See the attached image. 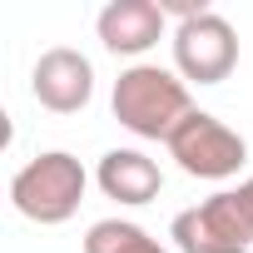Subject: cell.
I'll list each match as a JSON object with an SVG mask.
<instances>
[{
	"label": "cell",
	"mask_w": 253,
	"mask_h": 253,
	"mask_svg": "<svg viewBox=\"0 0 253 253\" xmlns=\"http://www.w3.org/2000/svg\"><path fill=\"white\" fill-rule=\"evenodd\" d=\"M109 109H114V119L129 134L164 139V144H169V134L179 129V124L194 114L189 84L179 80V70H164V65H129V70H119L114 94H109Z\"/></svg>",
	"instance_id": "1"
},
{
	"label": "cell",
	"mask_w": 253,
	"mask_h": 253,
	"mask_svg": "<svg viewBox=\"0 0 253 253\" xmlns=\"http://www.w3.org/2000/svg\"><path fill=\"white\" fill-rule=\"evenodd\" d=\"M84 189H89V174L75 154L65 149H50V154H35L25 169H15L10 179V204L15 213H25L30 223L40 228H55V223H70L84 204Z\"/></svg>",
	"instance_id": "2"
},
{
	"label": "cell",
	"mask_w": 253,
	"mask_h": 253,
	"mask_svg": "<svg viewBox=\"0 0 253 253\" xmlns=\"http://www.w3.org/2000/svg\"><path fill=\"white\" fill-rule=\"evenodd\" d=\"M169 159H179V169L189 179H233L248 159V144L238 129H228V124L218 114H204L194 109L179 129L169 134Z\"/></svg>",
	"instance_id": "3"
},
{
	"label": "cell",
	"mask_w": 253,
	"mask_h": 253,
	"mask_svg": "<svg viewBox=\"0 0 253 253\" xmlns=\"http://www.w3.org/2000/svg\"><path fill=\"white\" fill-rule=\"evenodd\" d=\"M174 70L184 84H223L238 65V30L218 15L204 10L184 25H174Z\"/></svg>",
	"instance_id": "4"
},
{
	"label": "cell",
	"mask_w": 253,
	"mask_h": 253,
	"mask_svg": "<svg viewBox=\"0 0 253 253\" xmlns=\"http://www.w3.org/2000/svg\"><path fill=\"white\" fill-rule=\"evenodd\" d=\"M169 238H174L179 253H243L253 243V228H248L233 189H223V194H213V199L174 213Z\"/></svg>",
	"instance_id": "5"
},
{
	"label": "cell",
	"mask_w": 253,
	"mask_h": 253,
	"mask_svg": "<svg viewBox=\"0 0 253 253\" xmlns=\"http://www.w3.org/2000/svg\"><path fill=\"white\" fill-rule=\"evenodd\" d=\"M30 94L50 109V114H80L89 99H94V65L70 50V45H55L35 60L30 70Z\"/></svg>",
	"instance_id": "6"
},
{
	"label": "cell",
	"mask_w": 253,
	"mask_h": 253,
	"mask_svg": "<svg viewBox=\"0 0 253 253\" xmlns=\"http://www.w3.org/2000/svg\"><path fill=\"white\" fill-rule=\"evenodd\" d=\"M164 5L159 0H109V5L99 10L94 30H99V45L109 55H149L159 40H164Z\"/></svg>",
	"instance_id": "7"
},
{
	"label": "cell",
	"mask_w": 253,
	"mask_h": 253,
	"mask_svg": "<svg viewBox=\"0 0 253 253\" xmlns=\"http://www.w3.org/2000/svg\"><path fill=\"white\" fill-rule=\"evenodd\" d=\"M94 184L104 189V199L139 209V204L159 199L164 174H159V164H154L144 149H109V154L99 159V169H94Z\"/></svg>",
	"instance_id": "8"
},
{
	"label": "cell",
	"mask_w": 253,
	"mask_h": 253,
	"mask_svg": "<svg viewBox=\"0 0 253 253\" xmlns=\"http://www.w3.org/2000/svg\"><path fill=\"white\" fill-rule=\"evenodd\" d=\"M84 253H169V248L129 218H99L84 233Z\"/></svg>",
	"instance_id": "9"
},
{
	"label": "cell",
	"mask_w": 253,
	"mask_h": 253,
	"mask_svg": "<svg viewBox=\"0 0 253 253\" xmlns=\"http://www.w3.org/2000/svg\"><path fill=\"white\" fill-rule=\"evenodd\" d=\"M233 199H238V209H243V218H248V228H253V179H243V184L233 189Z\"/></svg>",
	"instance_id": "10"
}]
</instances>
